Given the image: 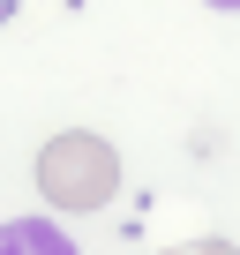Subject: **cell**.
I'll return each mask as SVG.
<instances>
[{
    "mask_svg": "<svg viewBox=\"0 0 240 255\" xmlns=\"http://www.w3.org/2000/svg\"><path fill=\"white\" fill-rule=\"evenodd\" d=\"M0 255H75V248H68L53 225H38V218L23 225V218H15V225H0Z\"/></svg>",
    "mask_w": 240,
    "mask_h": 255,
    "instance_id": "7a4b0ae2",
    "label": "cell"
},
{
    "mask_svg": "<svg viewBox=\"0 0 240 255\" xmlns=\"http://www.w3.org/2000/svg\"><path fill=\"white\" fill-rule=\"evenodd\" d=\"M210 8H240V0H210Z\"/></svg>",
    "mask_w": 240,
    "mask_h": 255,
    "instance_id": "277c9868",
    "label": "cell"
},
{
    "mask_svg": "<svg viewBox=\"0 0 240 255\" xmlns=\"http://www.w3.org/2000/svg\"><path fill=\"white\" fill-rule=\"evenodd\" d=\"M120 188V158L105 135H90V128H60V135L38 150V195L53 210H105Z\"/></svg>",
    "mask_w": 240,
    "mask_h": 255,
    "instance_id": "6da1fadb",
    "label": "cell"
},
{
    "mask_svg": "<svg viewBox=\"0 0 240 255\" xmlns=\"http://www.w3.org/2000/svg\"><path fill=\"white\" fill-rule=\"evenodd\" d=\"M165 255H240L233 240H180V248H165Z\"/></svg>",
    "mask_w": 240,
    "mask_h": 255,
    "instance_id": "3957f363",
    "label": "cell"
}]
</instances>
